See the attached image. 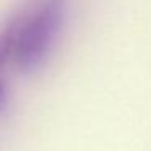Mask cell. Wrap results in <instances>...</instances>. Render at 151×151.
<instances>
[{
    "label": "cell",
    "mask_w": 151,
    "mask_h": 151,
    "mask_svg": "<svg viewBox=\"0 0 151 151\" xmlns=\"http://www.w3.org/2000/svg\"><path fill=\"white\" fill-rule=\"evenodd\" d=\"M62 23L57 4H46L13 23L0 41V59L20 70H33L52 49Z\"/></svg>",
    "instance_id": "obj_1"
},
{
    "label": "cell",
    "mask_w": 151,
    "mask_h": 151,
    "mask_svg": "<svg viewBox=\"0 0 151 151\" xmlns=\"http://www.w3.org/2000/svg\"><path fill=\"white\" fill-rule=\"evenodd\" d=\"M5 104H7V91H5L4 83L0 80V109H4Z\"/></svg>",
    "instance_id": "obj_2"
}]
</instances>
